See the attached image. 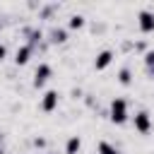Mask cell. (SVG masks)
I'll return each mask as SVG.
<instances>
[{"label": "cell", "mask_w": 154, "mask_h": 154, "mask_svg": "<svg viewBox=\"0 0 154 154\" xmlns=\"http://www.w3.org/2000/svg\"><path fill=\"white\" fill-rule=\"evenodd\" d=\"M108 60H111V53L106 51V53H101V55H99V60H96V67H103V65H108Z\"/></svg>", "instance_id": "cell-6"}, {"label": "cell", "mask_w": 154, "mask_h": 154, "mask_svg": "<svg viewBox=\"0 0 154 154\" xmlns=\"http://www.w3.org/2000/svg\"><path fill=\"white\" fill-rule=\"evenodd\" d=\"M101 152H103V154H116V152H113V149H111V147H108V144H106V142H103V144H101Z\"/></svg>", "instance_id": "cell-10"}, {"label": "cell", "mask_w": 154, "mask_h": 154, "mask_svg": "<svg viewBox=\"0 0 154 154\" xmlns=\"http://www.w3.org/2000/svg\"><path fill=\"white\" fill-rule=\"evenodd\" d=\"M2 55H5V48H2V46H0V60H2Z\"/></svg>", "instance_id": "cell-11"}, {"label": "cell", "mask_w": 154, "mask_h": 154, "mask_svg": "<svg viewBox=\"0 0 154 154\" xmlns=\"http://www.w3.org/2000/svg\"><path fill=\"white\" fill-rule=\"evenodd\" d=\"M77 149H79V140H77V137H72V140L67 142V154H75Z\"/></svg>", "instance_id": "cell-7"}, {"label": "cell", "mask_w": 154, "mask_h": 154, "mask_svg": "<svg viewBox=\"0 0 154 154\" xmlns=\"http://www.w3.org/2000/svg\"><path fill=\"white\" fill-rule=\"evenodd\" d=\"M113 120H118V123H123V120H125V103H123L120 99L113 103Z\"/></svg>", "instance_id": "cell-2"}, {"label": "cell", "mask_w": 154, "mask_h": 154, "mask_svg": "<svg viewBox=\"0 0 154 154\" xmlns=\"http://www.w3.org/2000/svg\"><path fill=\"white\" fill-rule=\"evenodd\" d=\"M46 75H48V67H46V65H41V67L36 70V84H41V82L46 79Z\"/></svg>", "instance_id": "cell-4"}, {"label": "cell", "mask_w": 154, "mask_h": 154, "mask_svg": "<svg viewBox=\"0 0 154 154\" xmlns=\"http://www.w3.org/2000/svg\"><path fill=\"white\" fill-rule=\"evenodd\" d=\"M55 99H58V96H55V91H48V94H46V99H43V108H46V111H51V108L55 106Z\"/></svg>", "instance_id": "cell-3"}, {"label": "cell", "mask_w": 154, "mask_h": 154, "mask_svg": "<svg viewBox=\"0 0 154 154\" xmlns=\"http://www.w3.org/2000/svg\"><path fill=\"white\" fill-rule=\"evenodd\" d=\"M26 55H29V48H22V51L17 53V63H24V60H26Z\"/></svg>", "instance_id": "cell-8"}, {"label": "cell", "mask_w": 154, "mask_h": 154, "mask_svg": "<svg viewBox=\"0 0 154 154\" xmlns=\"http://www.w3.org/2000/svg\"><path fill=\"white\" fill-rule=\"evenodd\" d=\"M135 123H137V128H140V130H147V128H149V120H147V116H144V113H142V116H137V118H135Z\"/></svg>", "instance_id": "cell-5"}, {"label": "cell", "mask_w": 154, "mask_h": 154, "mask_svg": "<svg viewBox=\"0 0 154 154\" xmlns=\"http://www.w3.org/2000/svg\"><path fill=\"white\" fill-rule=\"evenodd\" d=\"M140 26H142L144 31H152V29H154V14H149V12H140Z\"/></svg>", "instance_id": "cell-1"}, {"label": "cell", "mask_w": 154, "mask_h": 154, "mask_svg": "<svg viewBox=\"0 0 154 154\" xmlns=\"http://www.w3.org/2000/svg\"><path fill=\"white\" fill-rule=\"evenodd\" d=\"M70 26H82V17H72V22H70Z\"/></svg>", "instance_id": "cell-9"}]
</instances>
